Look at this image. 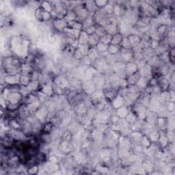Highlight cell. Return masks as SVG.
<instances>
[{
  "label": "cell",
  "mask_w": 175,
  "mask_h": 175,
  "mask_svg": "<svg viewBox=\"0 0 175 175\" xmlns=\"http://www.w3.org/2000/svg\"><path fill=\"white\" fill-rule=\"evenodd\" d=\"M20 62L17 58L8 57L4 60L5 70L8 73H12L21 66Z\"/></svg>",
  "instance_id": "1"
},
{
  "label": "cell",
  "mask_w": 175,
  "mask_h": 175,
  "mask_svg": "<svg viewBox=\"0 0 175 175\" xmlns=\"http://www.w3.org/2000/svg\"><path fill=\"white\" fill-rule=\"evenodd\" d=\"M100 42V38L98 36L96 35V34H94L92 35H90L88 37V44L92 47L97 46V45Z\"/></svg>",
  "instance_id": "2"
},
{
  "label": "cell",
  "mask_w": 175,
  "mask_h": 175,
  "mask_svg": "<svg viewBox=\"0 0 175 175\" xmlns=\"http://www.w3.org/2000/svg\"><path fill=\"white\" fill-rule=\"evenodd\" d=\"M122 36L120 34H116L112 36V40L111 42V44L113 45H120L121 46V44L122 41Z\"/></svg>",
  "instance_id": "3"
}]
</instances>
